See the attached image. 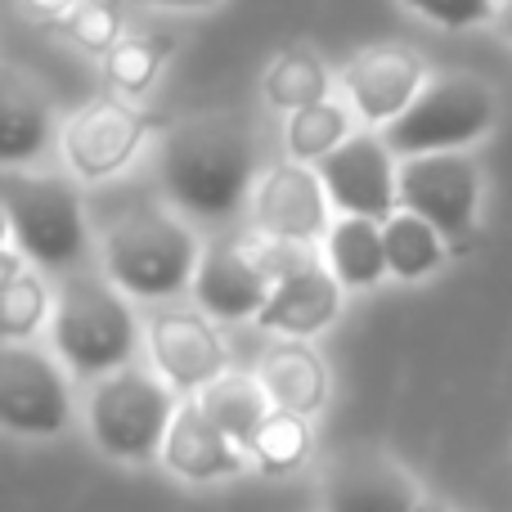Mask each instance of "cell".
<instances>
[{"mask_svg": "<svg viewBox=\"0 0 512 512\" xmlns=\"http://www.w3.org/2000/svg\"><path fill=\"white\" fill-rule=\"evenodd\" d=\"M256 171V144L243 117L198 113L180 122L162 144V185L203 221H225L248 198Z\"/></svg>", "mask_w": 512, "mask_h": 512, "instance_id": "1", "label": "cell"}, {"mask_svg": "<svg viewBox=\"0 0 512 512\" xmlns=\"http://www.w3.org/2000/svg\"><path fill=\"white\" fill-rule=\"evenodd\" d=\"M50 328L63 364L72 373H86V378H108V373L126 369L135 337H140L122 288L99 279V274H77L63 283L54 297Z\"/></svg>", "mask_w": 512, "mask_h": 512, "instance_id": "2", "label": "cell"}, {"mask_svg": "<svg viewBox=\"0 0 512 512\" xmlns=\"http://www.w3.org/2000/svg\"><path fill=\"white\" fill-rule=\"evenodd\" d=\"M198 261L203 252H198L194 234L158 207H135L104 234L108 279L144 301L176 297L185 283H194Z\"/></svg>", "mask_w": 512, "mask_h": 512, "instance_id": "3", "label": "cell"}, {"mask_svg": "<svg viewBox=\"0 0 512 512\" xmlns=\"http://www.w3.org/2000/svg\"><path fill=\"white\" fill-rule=\"evenodd\" d=\"M5 221L14 248L32 265L45 270H68L86 252V216H81V194L72 180L54 171H5Z\"/></svg>", "mask_w": 512, "mask_h": 512, "instance_id": "4", "label": "cell"}, {"mask_svg": "<svg viewBox=\"0 0 512 512\" xmlns=\"http://www.w3.org/2000/svg\"><path fill=\"white\" fill-rule=\"evenodd\" d=\"M90 436L104 454L140 463L162 454L167 432L176 423V396L171 382L144 369H117L95 382L90 391Z\"/></svg>", "mask_w": 512, "mask_h": 512, "instance_id": "5", "label": "cell"}, {"mask_svg": "<svg viewBox=\"0 0 512 512\" xmlns=\"http://www.w3.org/2000/svg\"><path fill=\"white\" fill-rule=\"evenodd\" d=\"M490 122H495V95L486 81L468 72H445L418 90V99L387 126L382 140L391 144V153H405V158L459 153L463 144L486 135Z\"/></svg>", "mask_w": 512, "mask_h": 512, "instance_id": "6", "label": "cell"}, {"mask_svg": "<svg viewBox=\"0 0 512 512\" xmlns=\"http://www.w3.org/2000/svg\"><path fill=\"white\" fill-rule=\"evenodd\" d=\"M391 158L396 153L382 135H346L328 158L315 162L328 203L342 216L391 221L400 203V167Z\"/></svg>", "mask_w": 512, "mask_h": 512, "instance_id": "7", "label": "cell"}, {"mask_svg": "<svg viewBox=\"0 0 512 512\" xmlns=\"http://www.w3.org/2000/svg\"><path fill=\"white\" fill-rule=\"evenodd\" d=\"M481 176L468 153H418L400 162V207L445 234V243H459L477 221Z\"/></svg>", "mask_w": 512, "mask_h": 512, "instance_id": "8", "label": "cell"}, {"mask_svg": "<svg viewBox=\"0 0 512 512\" xmlns=\"http://www.w3.org/2000/svg\"><path fill=\"white\" fill-rule=\"evenodd\" d=\"M0 423L18 436H54L68 423V387L50 355L9 342L0 351Z\"/></svg>", "mask_w": 512, "mask_h": 512, "instance_id": "9", "label": "cell"}, {"mask_svg": "<svg viewBox=\"0 0 512 512\" xmlns=\"http://www.w3.org/2000/svg\"><path fill=\"white\" fill-rule=\"evenodd\" d=\"M274 292L261 252L248 239H221L203 252L194 274L198 310L212 319H256Z\"/></svg>", "mask_w": 512, "mask_h": 512, "instance_id": "10", "label": "cell"}, {"mask_svg": "<svg viewBox=\"0 0 512 512\" xmlns=\"http://www.w3.org/2000/svg\"><path fill=\"white\" fill-rule=\"evenodd\" d=\"M149 351L171 391H203L225 378V342L198 310H162L149 324Z\"/></svg>", "mask_w": 512, "mask_h": 512, "instance_id": "11", "label": "cell"}, {"mask_svg": "<svg viewBox=\"0 0 512 512\" xmlns=\"http://www.w3.org/2000/svg\"><path fill=\"white\" fill-rule=\"evenodd\" d=\"M256 225L265 230V239L279 243H310L315 234H324V180L319 171L301 167V162H283L256 185Z\"/></svg>", "mask_w": 512, "mask_h": 512, "instance_id": "12", "label": "cell"}, {"mask_svg": "<svg viewBox=\"0 0 512 512\" xmlns=\"http://www.w3.org/2000/svg\"><path fill=\"white\" fill-rule=\"evenodd\" d=\"M423 63L418 54L400 50V45H378V50H364L360 59H351L346 68V95H351L355 113L364 122L391 126L423 90Z\"/></svg>", "mask_w": 512, "mask_h": 512, "instance_id": "13", "label": "cell"}, {"mask_svg": "<svg viewBox=\"0 0 512 512\" xmlns=\"http://www.w3.org/2000/svg\"><path fill=\"white\" fill-rule=\"evenodd\" d=\"M418 486L387 454H346L324 481V512H418Z\"/></svg>", "mask_w": 512, "mask_h": 512, "instance_id": "14", "label": "cell"}, {"mask_svg": "<svg viewBox=\"0 0 512 512\" xmlns=\"http://www.w3.org/2000/svg\"><path fill=\"white\" fill-rule=\"evenodd\" d=\"M342 310V283H337L333 270L324 265H306V270H292L274 283L265 310L256 315V324L270 328V333L283 337H310L319 328H328Z\"/></svg>", "mask_w": 512, "mask_h": 512, "instance_id": "15", "label": "cell"}, {"mask_svg": "<svg viewBox=\"0 0 512 512\" xmlns=\"http://www.w3.org/2000/svg\"><path fill=\"white\" fill-rule=\"evenodd\" d=\"M162 459L185 481H216V477H230V472L243 468V450L207 418V409L198 405V400L176 409V423H171V432H167Z\"/></svg>", "mask_w": 512, "mask_h": 512, "instance_id": "16", "label": "cell"}, {"mask_svg": "<svg viewBox=\"0 0 512 512\" xmlns=\"http://www.w3.org/2000/svg\"><path fill=\"white\" fill-rule=\"evenodd\" d=\"M261 387H265V396H270L274 409L310 418L328 396V369H324V360H319L310 346L283 342V346H274V351L265 355Z\"/></svg>", "mask_w": 512, "mask_h": 512, "instance_id": "17", "label": "cell"}, {"mask_svg": "<svg viewBox=\"0 0 512 512\" xmlns=\"http://www.w3.org/2000/svg\"><path fill=\"white\" fill-rule=\"evenodd\" d=\"M198 405L207 409V418H212V423L221 427L243 454L252 450L261 423L274 414L261 378H248V373H225V378H216L212 387L198 391Z\"/></svg>", "mask_w": 512, "mask_h": 512, "instance_id": "18", "label": "cell"}, {"mask_svg": "<svg viewBox=\"0 0 512 512\" xmlns=\"http://www.w3.org/2000/svg\"><path fill=\"white\" fill-rule=\"evenodd\" d=\"M328 265H333L342 288H373L382 274H391L382 221L342 216V221L328 230Z\"/></svg>", "mask_w": 512, "mask_h": 512, "instance_id": "19", "label": "cell"}, {"mask_svg": "<svg viewBox=\"0 0 512 512\" xmlns=\"http://www.w3.org/2000/svg\"><path fill=\"white\" fill-rule=\"evenodd\" d=\"M135 135H140V126H135L131 113H122V108H95V113H86L68 131V158L86 176H104V171L122 167L131 158Z\"/></svg>", "mask_w": 512, "mask_h": 512, "instance_id": "20", "label": "cell"}, {"mask_svg": "<svg viewBox=\"0 0 512 512\" xmlns=\"http://www.w3.org/2000/svg\"><path fill=\"white\" fill-rule=\"evenodd\" d=\"M382 239H387V265L396 279H423L445 261V234L405 207L391 221H382Z\"/></svg>", "mask_w": 512, "mask_h": 512, "instance_id": "21", "label": "cell"}, {"mask_svg": "<svg viewBox=\"0 0 512 512\" xmlns=\"http://www.w3.org/2000/svg\"><path fill=\"white\" fill-rule=\"evenodd\" d=\"M50 315V297L45 283L36 274H27L18 265V248L5 252V283H0V328L9 342H23L41 328V319Z\"/></svg>", "mask_w": 512, "mask_h": 512, "instance_id": "22", "label": "cell"}, {"mask_svg": "<svg viewBox=\"0 0 512 512\" xmlns=\"http://www.w3.org/2000/svg\"><path fill=\"white\" fill-rule=\"evenodd\" d=\"M45 131H50V117H45L41 95L9 72L5 77V140H0V158H5L9 167H18L23 158L41 153Z\"/></svg>", "mask_w": 512, "mask_h": 512, "instance_id": "23", "label": "cell"}, {"mask_svg": "<svg viewBox=\"0 0 512 512\" xmlns=\"http://www.w3.org/2000/svg\"><path fill=\"white\" fill-rule=\"evenodd\" d=\"M248 454L261 463L265 472H292V468H301V463H306V454H310V427H306V418L274 409V414L261 423V432H256V441H252Z\"/></svg>", "mask_w": 512, "mask_h": 512, "instance_id": "24", "label": "cell"}, {"mask_svg": "<svg viewBox=\"0 0 512 512\" xmlns=\"http://www.w3.org/2000/svg\"><path fill=\"white\" fill-rule=\"evenodd\" d=\"M288 131H292V149H297V158H310V162L328 158V153L351 135L346 131V113L342 108H333L328 99H315V104L297 108Z\"/></svg>", "mask_w": 512, "mask_h": 512, "instance_id": "25", "label": "cell"}, {"mask_svg": "<svg viewBox=\"0 0 512 512\" xmlns=\"http://www.w3.org/2000/svg\"><path fill=\"white\" fill-rule=\"evenodd\" d=\"M405 5L441 27H477L495 14V0H405Z\"/></svg>", "mask_w": 512, "mask_h": 512, "instance_id": "26", "label": "cell"}, {"mask_svg": "<svg viewBox=\"0 0 512 512\" xmlns=\"http://www.w3.org/2000/svg\"><path fill=\"white\" fill-rule=\"evenodd\" d=\"M153 5H185V9H198V5H216V0H153Z\"/></svg>", "mask_w": 512, "mask_h": 512, "instance_id": "27", "label": "cell"}, {"mask_svg": "<svg viewBox=\"0 0 512 512\" xmlns=\"http://www.w3.org/2000/svg\"><path fill=\"white\" fill-rule=\"evenodd\" d=\"M418 512H454V508H445V504H418Z\"/></svg>", "mask_w": 512, "mask_h": 512, "instance_id": "28", "label": "cell"}, {"mask_svg": "<svg viewBox=\"0 0 512 512\" xmlns=\"http://www.w3.org/2000/svg\"><path fill=\"white\" fill-rule=\"evenodd\" d=\"M504 23H508V32H512V0L504 5Z\"/></svg>", "mask_w": 512, "mask_h": 512, "instance_id": "29", "label": "cell"}]
</instances>
